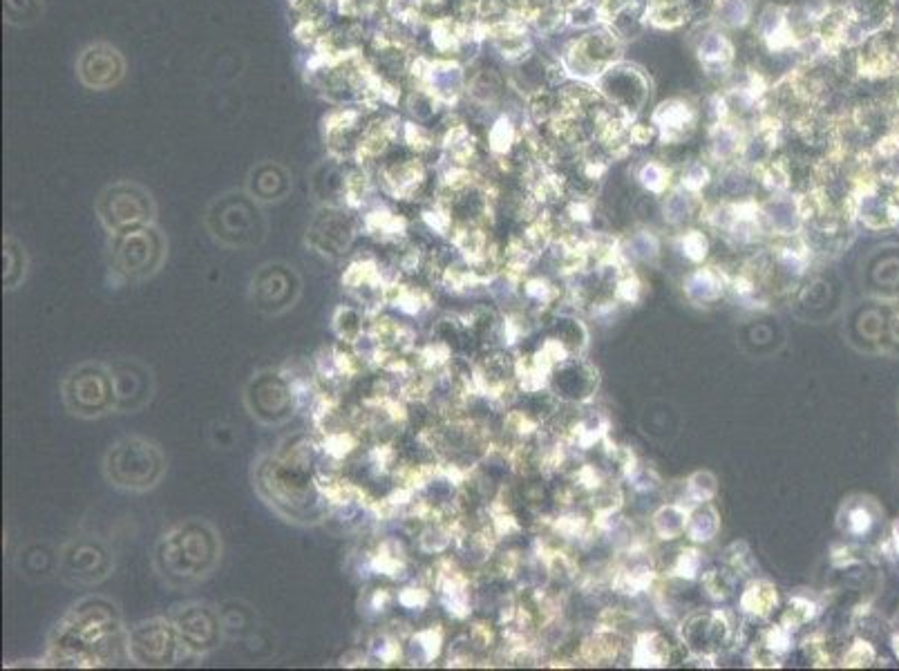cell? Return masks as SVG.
<instances>
[{"label": "cell", "instance_id": "obj_27", "mask_svg": "<svg viewBox=\"0 0 899 671\" xmlns=\"http://www.w3.org/2000/svg\"><path fill=\"white\" fill-rule=\"evenodd\" d=\"M334 332L338 334L340 343L345 345H354L358 340L363 338L365 329H363V318L354 307H338L334 314Z\"/></svg>", "mask_w": 899, "mask_h": 671}, {"label": "cell", "instance_id": "obj_33", "mask_svg": "<svg viewBox=\"0 0 899 671\" xmlns=\"http://www.w3.org/2000/svg\"><path fill=\"white\" fill-rule=\"evenodd\" d=\"M358 448V437L352 430H329L323 439V450L329 459L343 461Z\"/></svg>", "mask_w": 899, "mask_h": 671}, {"label": "cell", "instance_id": "obj_25", "mask_svg": "<svg viewBox=\"0 0 899 671\" xmlns=\"http://www.w3.org/2000/svg\"><path fill=\"white\" fill-rule=\"evenodd\" d=\"M642 291H645V285H642L636 269H633L631 264H624L618 278L613 282L611 296L618 300L620 305H638L642 300Z\"/></svg>", "mask_w": 899, "mask_h": 671}, {"label": "cell", "instance_id": "obj_10", "mask_svg": "<svg viewBox=\"0 0 899 671\" xmlns=\"http://www.w3.org/2000/svg\"><path fill=\"white\" fill-rule=\"evenodd\" d=\"M696 54L709 74H725L732 68L734 43L723 30H709L700 36Z\"/></svg>", "mask_w": 899, "mask_h": 671}, {"label": "cell", "instance_id": "obj_24", "mask_svg": "<svg viewBox=\"0 0 899 671\" xmlns=\"http://www.w3.org/2000/svg\"><path fill=\"white\" fill-rule=\"evenodd\" d=\"M671 179H674V170L662 159H651L645 162L638 170V182L645 191L654 195H667L671 188Z\"/></svg>", "mask_w": 899, "mask_h": 671}, {"label": "cell", "instance_id": "obj_18", "mask_svg": "<svg viewBox=\"0 0 899 671\" xmlns=\"http://www.w3.org/2000/svg\"><path fill=\"white\" fill-rule=\"evenodd\" d=\"M369 566H372V571L378 575L403 578L405 569H408V555H405L403 544L399 540H383L378 544L372 560H369Z\"/></svg>", "mask_w": 899, "mask_h": 671}, {"label": "cell", "instance_id": "obj_16", "mask_svg": "<svg viewBox=\"0 0 899 671\" xmlns=\"http://www.w3.org/2000/svg\"><path fill=\"white\" fill-rule=\"evenodd\" d=\"M620 251H622V258L627 260L631 267L633 264H658L660 253H662V244L654 231L640 229L636 233H631L629 238L622 240Z\"/></svg>", "mask_w": 899, "mask_h": 671}, {"label": "cell", "instance_id": "obj_44", "mask_svg": "<svg viewBox=\"0 0 899 671\" xmlns=\"http://www.w3.org/2000/svg\"><path fill=\"white\" fill-rule=\"evenodd\" d=\"M340 665L345 667H363L367 665V656L361 654V651H349L343 658H340Z\"/></svg>", "mask_w": 899, "mask_h": 671}, {"label": "cell", "instance_id": "obj_13", "mask_svg": "<svg viewBox=\"0 0 899 671\" xmlns=\"http://www.w3.org/2000/svg\"><path fill=\"white\" fill-rule=\"evenodd\" d=\"M689 506L683 502H669L662 504L654 515H651V531L660 542H676L680 537L687 535L689 524Z\"/></svg>", "mask_w": 899, "mask_h": 671}, {"label": "cell", "instance_id": "obj_5", "mask_svg": "<svg viewBox=\"0 0 899 671\" xmlns=\"http://www.w3.org/2000/svg\"><path fill=\"white\" fill-rule=\"evenodd\" d=\"M175 629L182 645L186 649L197 651V654L213 649L217 638H220V620L213 616L211 609L200 607V604L197 607H186L182 616L177 618Z\"/></svg>", "mask_w": 899, "mask_h": 671}, {"label": "cell", "instance_id": "obj_6", "mask_svg": "<svg viewBox=\"0 0 899 671\" xmlns=\"http://www.w3.org/2000/svg\"><path fill=\"white\" fill-rule=\"evenodd\" d=\"M696 110L683 99H669L654 110L651 126L658 130L662 144H685L696 128Z\"/></svg>", "mask_w": 899, "mask_h": 671}, {"label": "cell", "instance_id": "obj_28", "mask_svg": "<svg viewBox=\"0 0 899 671\" xmlns=\"http://www.w3.org/2000/svg\"><path fill=\"white\" fill-rule=\"evenodd\" d=\"M700 571H703V553L698 551V546H685L680 548L674 564H671V578L685 580V582H694L700 578Z\"/></svg>", "mask_w": 899, "mask_h": 671}, {"label": "cell", "instance_id": "obj_1", "mask_svg": "<svg viewBox=\"0 0 899 671\" xmlns=\"http://www.w3.org/2000/svg\"><path fill=\"white\" fill-rule=\"evenodd\" d=\"M609 106L629 117H636L649 99V81L638 68L627 63H613L593 83Z\"/></svg>", "mask_w": 899, "mask_h": 671}, {"label": "cell", "instance_id": "obj_40", "mask_svg": "<svg viewBox=\"0 0 899 671\" xmlns=\"http://www.w3.org/2000/svg\"><path fill=\"white\" fill-rule=\"evenodd\" d=\"M430 591L423 587H408L399 593V604H403L405 609H423L430 604Z\"/></svg>", "mask_w": 899, "mask_h": 671}, {"label": "cell", "instance_id": "obj_41", "mask_svg": "<svg viewBox=\"0 0 899 671\" xmlns=\"http://www.w3.org/2000/svg\"><path fill=\"white\" fill-rule=\"evenodd\" d=\"M830 562L837 566V569H848V566H853V564H857L859 562V557L855 555V548L853 546H848V544H839V546H835L832 548V553H830Z\"/></svg>", "mask_w": 899, "mask_h": 671}, {"label": "cell", "instance_id": "obj_32", "mask_svg": "<svg viewBox=\"0 0 899 671\" xmlns=\"http://www.w3.org/2000/svg\"><path fill=\"white\" fill-rule=\"evenodd\" d=\"M412 642L414 647H419L423 663H434L443 651V627L430 625L425 629H419L416 633H412Z\"/></svg>", "mask_w": 899, "mask_h": 671}, {"label": "cell", "instance_id": "obj_37", "mask_svg": "<svg viewBox=\"0 0 899 671\" xmlns=\"http://www.w3.org/2000/svg\"><path fill=\"white\" fill-rule=\"evenodd\" d=\"M723 562H725L727 569L734 571L736 575L738 573H747V571L752 569L750 546H747L745 542L730 544V546L725 548V553H723Z\"/></svg>", "mask_w": 899, "mask_h": 671}, {"label": "cell", "instance_id": "obj_8", "mask_svg": "<svg viewBox=\"0 0 899 671\" xmlns=\"http://www.w3.org/2000/svg\"><path fill=\"white\" fill-rule=\"evenodd\" d=\"M385 193H390L394 200H412L421 191L428 177V170L421 159H403V162H392L378 168Z\"/></svg>", "mask_w": 899, "mask_h": 671}, {"label": "cell", "instance_id": "obj_3", "mask_svg": "<svg viewBox=\"0 0 899 671\" xmlns=\"http://www.w3.org/2000/svg\"><path fill=\"white\" fill-rule=\"evenodd\" d=\"M65 401L74 414L83 417H99L115 405V385L108 381L99 367L74 372L65 383Z\"/></svg>", "mask_w": 899, "mask_h": 671}, {"label": "cell", "instance_id": "obj_19", "mask_svg": "<svg viewBox=\"0 0 899 671\" xmlns=\"http://www.w3.org/2000/svg\"><path fill=\"white\" fill-rule=\"evenodd\" d=\"M756 0H712V16L725 30H743L752 23Z\"/></svg>", "mask_w": 899, "mask_h": 671}, {"label": "cell", "instance_id": "obj_43", "mask_svg": "<svg viewBox=\"0 0 899 671\" xmlns=\"http://www.w3.org/2000/svg\"><path fill=\"white\" fill-rule=\"evenodd\" d=\"M392 600V591L390 589H376L372 595V609L374 611H385L387 602Z\"/></svg>", "mask_w": 899, "mask_h": 671}, {"label": "cell", "instance_id": "obj_31", "mask_svg": "<svg viewBox=\"0 0 899 671\" xmlns=\"http://www.w3.org/2000/svg\"><path fill=\"white\" fill-rule=\"evenodd\" d=\"M709 184H712V170H709L703 159H692V162H687L683 170H680L678 186L689 193L700 195Z\"/></svg>", "mask_w": 899, "mask_h": 671}, {"label": "cell", "instance_id": "obj_35", "mask_svg": "<svg viewBox=\"0 0 899 671\" xmlns=\"http://www.w3.org/2000/svg\"><path fill=\"white\" fill-rule=\"evenodd\" d=\"M801 651L812 667H830L835 663V656L830 651V642L823 633H812L801 642Z\"/></svg>", "mask_w": 899, "mask_h": 671}, {"label": "cell", "instance_id": "obj_34", "mask_svg": "<svg viewBox=\"0 0 899 671\" xmlns=\"http://www.w3.org/2000/svg\"><path fill=\"white\" fill-rule=\"evenodd\" d=\"M841 667H870L873 663H877V649L870 640L866 638H857L850 642L846 647L844 654L839 658Z\"/></svg>", "mask_w": 899, "mask_h": 671}, {"label": "cell", "instance_id": "obj_38", "mask_svg": "<svg viewBox=\"0 0 899 671\" xmlns=\"http://www.w3.org/2000/svg\"><path fill=\"white\" fill-rule=\"evenodd\" d=\"M627 481L633 490H638V493H651V490L660 488V484H662L658 472L651 466H645V463H640V468L633 472Z\"/></svg>", "mask_w": 899, "mask_h": 671}, {"label": "cell", "instance_id": "obj_2", "mask_svg": "<svg viewBox=\"0 0 899 671\" xmlns=\"http://www.w3.org/2000/svg\"><path fill=\"white\" fill-rule=\"evenodd\" d=\"M177 629L166 620H150L139 625L128 638V654L137 665L162 667L177 660L179 645Z\"/></svg>", "mask_w": 899, "mask_h": 671}, {"label": "cell", "instance_id": "obj_30", "mask_svg": "<svg viewBox=\"0 0 899 671\" xmlns=\"http://www.w3.org/2000/svg\"><path fill=\"white\" fill-rule=\"evenodd\" d=\"M522 291H524L526 300L535 302V305L542 307V309H548L551 305H555L557 300H560V287H557L555 282H551L548 278H542V276L526 278L522 282Z\"/></svg>", "mask_w": 899, "mask_h": 671}, {"label": "cell", "instance_id": "obj_9", "mask_svg": "<svg viewBox=\"0 0 899 671\" xmlns=\"http://www.w3.org/2000/svg\"><path fill=\"white\" fill-rule=\"evenodd\" d=\"M676 656V645H671V640L660 631H642L633 640L629 649V660L633 667L640 669H658L671 665V660Z\"/></svg>", "mask_w": 899, "mask_h": 671}, {"label": "cell", "instance_id": "obj_23", "mask_svg": "<svg viewBox=\"0 0 899 671\" xmlns=\"http://www.w3.org/2000/svg\"><path fill=\"white\" fill-rule=\"evenodd\" d=\"M519 139H522V135H519V130L513 124V119H510V117H499L495 124L490 126L488 148H490V153L495 155V157H508L517 148Z\"/></svg>", "mask_w": 899, "mask_h": 671}, {"label": "cell", "instance_id": "obj_36", "mask_svg": "<svg viewBox=\"0 0 899 671\" xmlns=\"http://www.w3.org/2000/svg\"><path fill=\"white\" fill-rule=\"evenodd\" d=\"M759 640L763 642L765 647H768L774 656L777 658H785L792 651V647H794V633L788 629V627H783L781 622H777V625H770V627H765L763 631H761V636H759Z\"/></svg>", "mask_w": 899, "mask_h": 671}, {"label": "cell", "instance_id": "obj_15", "mask_svg": "<svg viewBox=\"0 0 899 671\" xmlns=\"http://www.w3.org/2000/svg\"><path fill=\"white\" fill-rule=\"evenodd\" d=\"M718 533H721V513H718L712 502L698 504L689 510V524H687L689 542L696 546L712 544Z\"/></svg>", "mask_w": 899, "mask_h": 671}, {"label": "cell", "instance_id": "obj_45", "mask_svg": "<svg viewBox=\"0 0 899 671\" xmlns=\"http://www.w3.org/2000/svg\"><path fill=\"white\" fill-rule=\"evenodd\" d=\"M891 546H893V551L899 555V522H895V526H893V535H891Z\"/></svg>", "mask_w": 899, "mask_h": 671}, {"label": "cell", "instance_id": "obj_42", "mask_svg": "<svg viewBox=\"0 0 899 671\" xmlns=\"http://www.w3.org/2000/svg\"><path fill=\"white\" fill-rule=\"evenodd\" d=\"M83 555H85V553H81V551H79V555H77V557H74V571H81V569H83V564H85V562H90V560H88V557H83ZM101 564H106V555H103V557H94V566H90V580H97V578H94V575H92V571H94V569H97V571H101V573H103V571H106V569H99V566H101Z\"/></svg>", "mask_w": 899, "mask_h": 671}, {"label": "cell", "instance_id": "obj_20", "mask_svg": "<svg viewBox=\"0 0 899 671\" xmlns=\"http://www.w3.org/2000/svg\"><path fill=\"white\" fill-rule=\"evenodd\" d=\"M343 287L352 289V291L363 289V287L365 289H381L383 291L385 282H383L381 267H378V262L372 260V258H365V260H356V262L349 264V267L343 273Z\"/></svg>", "mask_w": 899, "mask_h": 671}, {"label": "cell", "instance_id": "obj_26", "mask_svg": "<svg viewBox=\"0 0 899 671\" xmlns=\"http://www.w3.org/2000/svg\"><path fill=\"white\" fill-rule=\"evenodd\" d=\"M734 578L736 573L727 566L725 569H709L700 575V587L712 602H725L734 593Z\"/></svg>", "mask_w": 899, "mask_h": 671}, {"label": "cell", "instance_id": "obj_17", "mask_svg": "<svg viewBox=\"0 0 899 671\" xmlns=\"http://www.w3.org/2000/svg\"><path fill=\"white\" fill-rule=\"evenodd\" d=\"M877 524V506L870 499H857L841 508L839 528L853 537H864Z\"/></svg>", "mask_w": 899, "mask_h": 671}, {"label": "cell", "instance_id": "obj_14", "mask_svg": "<svg viewBox=\"0 0 899 671\" xmlns=\"http://www.w3.org/2000/svg\"><path fill=\"white\" fill-rule=\"evenodd\" d=\"M363 229L378 242H401L408 233V220L390 209H374L363 217Z\"/></svg>", "mask_w": 899, "mask_h": 671}, {"label": "cell", "instance_id": "obj_22", "mask_svg": "<svg viewBox=\"0 0 899 671\" xmlns=\"http://www.w3.org/2000/svg\"><path fill=\"white\" fill-rule=\"evenodd\" d=\"M716 495H718V479H716L714 472L698 470L685 481L683 499H680V502H683L689 508H694L698 504L714 502Z\"/></svg>", "mask_w": 899, "mask_h": 671}, {"label": "cell", "instance_id": "obj_11", "mask_svg": "<svg viewBox=\"0 0 899 671\" xmlns=\"http://www.w3.org/2000/svg\"><path fill=\"white\" fill-rule=\"evenodd\" d=\"M779 607V591L768 580H752L738 598V611L747 620H768Z\"/></svg>", "mask_w": 899, "mask_h": 671}, {"label": "cell", "instance_id": "obj_39", "mask_svg": "<svg viewBox=\"0 0 899 671\" xmlns=\"http://www.w3.org/2000/svg\"><path fill=\"white\" fill-rule=\"evenodd\" d=\"M468 640H470L472 645H475L477 649H490L492 645H495L497 633H495V629H492L490 622L481 620V622H475V625L470 627Z\"/></svg>", "mask_w": 899, "mask_h": 671}, {"label": "cell", "instance_id": "obj_4", "mask_svg": "<svg viewBox=\"0 0 899 671\" xmlns=\"http://www.w3.org/2000/svg\"><path fill=\"white\" fill-rule=\"evenodd\" d=\"M598 383H600L598 367L586 361L584 356H575L555 367L548 390H551L562 403L582 405L593 399V394L598 392Z\"/></svg>", "mask_w": 899, "mask_h": 671}, {"label": "cell", "instance_id": "obj_7", "mask_svg": "<svg viewBox=\"0 0 899 671\" xmlns=\"http://www.w3.org/2000/svg\"><path fill=\"white\" fill-rule=\"evenodd\" d=\"M730 271L718 264H700L683 278V294L694 307H712L727 294Z\"/></svg>", "mask_w": 899, "mask_h": 671}, {"label": "cell", "instance_id": "obj_29", "mask_svg": "<svg viewBox=\"0 0 899 671\" xmlns=\"http://www.w3.org/2000/svg\"><path fill=\"white\" fill-rule=\"evenodd\" d=\"M678 249L683 253V258L700 267V264H705V260L709 258L712 244H709L707 233H703L700 229H687L678 235Z\"/></svg>", "mask_w": 899, "mask_h": 671}, {"label": "cell", "instance_id": "obj_21", "mask_svg": "<svg viewBox=\"0 0 899 671\" xmlns=\"http://www.w3.org/2000/svg\"><path fill=\"white\" fill-rule=\"evenodd\" d=\"M819 613H821V607L815 600L806 598V595H792L788 604H785V609L781 611L779 622L783 627H788L792 633H797L801 627L815 622Z\"/></svg>", "mask_w": 899, "mask_h": 671}, {"label": "cell", "instance_id": "obj_12", "mask_svg": "<svg viewBox=\"0 0 899 671\" xmlns=\"http://www.w3.org/2000/svg\"><path fill=\"white\" fill-rule=\"evenodd\" d=\"M703 206L705 202L700 200V195L689 193L685 188L678 186L674 191H669L665 195V200H662V217H665V222L669 226H674V229H683L685 224L696 220V217L700 220Z\"/></svg>", "mask_w": 899, "mask_h": 671}]
</instances>
